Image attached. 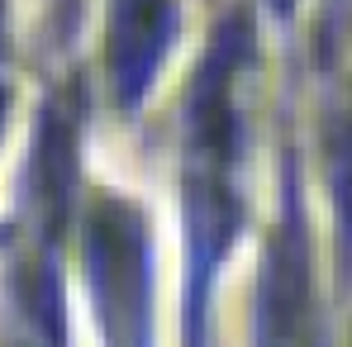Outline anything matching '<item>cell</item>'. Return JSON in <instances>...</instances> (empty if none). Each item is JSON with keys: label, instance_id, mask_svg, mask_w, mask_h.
<instances>
[{"label": "cell", "instance_id": "obj_1", "mask_svg": "<svg viewBox=\"0 0 352 347\" xmlns=\"http://www.w3.org/2000/svg\"><path fill=\"white\" fill-rule=\"evenodd\" d=\"M86 276L110 347H153V252L133 205L100 200L86 219Z\"/></svg>", "mask_w": 352, "mask_h": 347}, {"label": "cell", "instance_id": "obj_2", "mask_svg": "<svg viewBox=\"0 0 352 347\" xmlns=\"http://www.w3.org/2000/svg\"><path fill=\"white\" fill-rule=\"evenodd\" d=\"M172 38V0H115V29H110V62H115L119 100L133 105L148 96L153 71Z\"/></svg>", "mask_w": 352, "mask_h": 347}, {"label": "cell", "instance_id": "obj_3", "mask_svg": "<svg viewBox=\"0 0 352 347\" xmlns=\"http://www.w3.org/2000/svg\"><path fill=\"white\" fill-rule=\"evenodd\" d=\"M272 5H276V10H286V5H291V0H272Z\"/></svg>", "mask_w": 352, "mask_h": 347}]
</instances>
